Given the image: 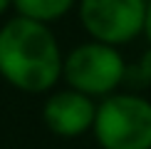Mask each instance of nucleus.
<instances>
[{
    "mask_svg": "<svg viewBox=\"0 0 151 149\" xmlns=\"http://www.w3.org/2000/svg\"><path fill=\"white\" fill-rule=\"evenodd\" d=\"M65 52L45 22L12 15L0 25V77L25 95H47L62 82Z\"/></svg>",
    "mask_w": 151,
    "mask_h": 149,
    "instance_id": "f257e3e1",
    "label": "nucleus"
},
{
    "mask_svg": "<svg viewBox=\"0 0 151 149\" xmlns=\"http://www.w3.org/2000/svg\"><path fill=\"white\" fill-rule=\"evenodd\" d=\"M92 134L99 149H151V99L122 90L99 99Z\"/></svg>",
    "mask_w": 151,
    "mask_h": 149,
    "instance_id": "f03ea898",
    "label": "nucleus"
},
{
    "mask_svg": "<svg viewBox=\"0 0 151 149\" xmlns=\"http://www.w3.org/2000/svg\"><path fill=\"white\" fill-rule=\"evenodd\" d=\"M127 67L129 62L124 60L119 47L87 40L65 55L62 82L99 102L122 90V85L127 82Z\"/></svg>",
    "mask_w": 151,
    "mask_h": 149,
    "instance_id": "7ed1b4c3",
    "label": "nucleus"
},
{
    "mask_svg": "<svg viewBox=\"0 0 151 149\" xmlns=\"http://www.w3.org/2000/svg\"><path fill=\"white\" fill-rule=\"evenodd\" d=\"M77 17L89 40L122 47L144 35L146 0H77Z\"/></svg>",
    "mask_w": 151,
    "mask_h": 149,
    "instance_id": "20e7f679",
    "label": "nucleus"
},
{
    "mask_svg": "<svg viewBox=\"0 0 151 149\" xmlns=\"http://www.w3.org/2000/svg\"><path fill=\"white\" fill-rule=\"evenodd\" d=\"M94 117H97V99L72 87H55L47 92L42 104V122L55 137L62 139H77V137L92 132Z\"/></svg>",
    "mask_w": 151,
    "mask_h": 149,
    "instance_id": "39448f33",
    "label": "nucleus"
},
{
    "mask_svg": "<svg viewBox=\"0 0 151 149\" xmlns=\"http://www.w3.org/2000/svg\"><path fill=\"white\" fill-rule=\"evenodd\" d=\"M12 10L15 15L50 25L77 10V0H12Z\"/></svg>",
    "mask_w": 151,
    "mask_h": 149,
    "instance_id": "423d86ee",
    "label": "nucleus"
},
{
    "mask_svg": "<svg viewBox=\"0 0 151 149\" xmlns=\"http://www.w3.org/2000/svg\"><path fill=\"white\" fill-rule=\"evenodd\" d=\"M127 82L134 87V90L151 87V45L139 55V60L131 62L127 67Z\"/></svg>",
    "mask_w": 151,
    "mask_h": 149,
    "instance_id": "0eeeda50",
    "label": "nucleus"
},
{
    "mask_svg": "<svg viewBox=\"0 0 151 149\" xmlns=\"http://www.w3.org/2000/svg\"><path fill=\"white\" fill-rule=\"evenodd\" d=\"M144 37L151 45V0H146V17H144Z\"/></svg>",
    "mask_w": 151,
    "mask_h": 149,
    "instance_id": "6e6552de",
    "label": "nucleus"
},
{
    "mask_svg": "<svg viewBox=\"0 0 151 149\" xmlns=\"http://www.w3.org/2000/svg\"><path fill=\"white\" fill-rule=\"evenodd\" d=\"M10 8H12V0H0V17H3Z\"/></svg>",
    "mask_w": 151,
    "mask_h": 149,
    "instance_id": "1a4fd4ad",
    "label": "nucleus"
}]
</instances>
